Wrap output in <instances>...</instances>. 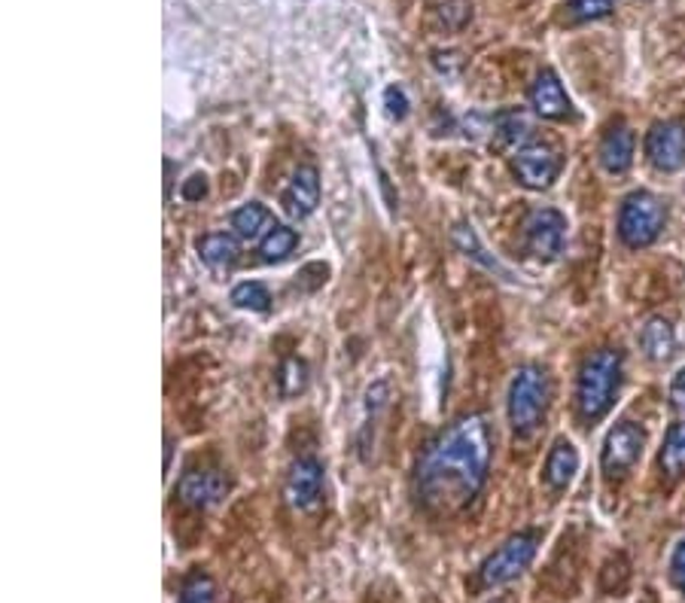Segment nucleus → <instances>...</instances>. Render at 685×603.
I'll return each mask as SVG.
<instances>
[{
    "instance_id": "nucleus-6",
    "label": "nucleus",
    "mask_w": 685,
    "mask_h": 603,
    "mask_svg": "<svg viewBox=\"0 0 685 603\" xmlns=\"http://www.w3.org/2000/svg\"><path fill=\"white\" fill-rule=\"evenodd\" d=\"M525 245L542 262L558 259L567 245V217L554 208L533 210L525 222Z\"/></svg>"
},
{
    "instance_id": "nucleus-32",
    "label": "nucleus",
    "mask_w": 685,
    "mask_h": 603,
    "mask_svg": "<svg viewBox=\"0 0 685 603\" xmlns=\"http://www.w3.org/2000/svg\"><path fill=\"white\" fill-rule=\"evenodd\" d=\"M172 171H174V162L165 159V198H172Z\"/></svg>"
},
{
    "instance_id": "nucleus-30",
    "label": "nucleus",
    "mask_w": 685,
    "mask_h": 603,
    "mask_svg": "<svg viewBox=\"0 0 685 603\" xmlns=\"http://www.w3.org/2000/svg\"><path fill=\"white\" fill-rule=\"evenodd\" d=\"M180 196H184L186 201H201V198L208 196V177H205V174H193L184 184V189H180Z\"/></svg>"
},
{
    "instance_id": "nucleus-25",
    "label": "nucleus",
    "mask_w": 685,
    "mask_h": 603,
    "mask_svg": "<svg viewBox=\"0 0 685 603\" xmlns=\"http://www.w3.org/2000/svg\"><path fill=\"white\" fill-rule=\"evenodd\" d=\"M180 603H217V589H214V579L208 573H189L180 589Z\"/></svg>"
},
{
    "instance_id": "nucleus-3",
    "label": "nucleus",
    "mask_w": 685,
    "mask_h": 603,
    "mask_svg": "<svg viewBox=\"0 0 685 603\" xmlns=\"http://www.w3.org/2000/svg\"><path fill=\"white\" fill-rule=\"evenodd\" d=\"M549 408V375L539 366H521L509 384L506 415L518 436H530L537 430Z\"/></svg>"
},
{
    "instance_id": "nucleus-19",
    "label": "nucleus",
    "mask_w": 685,
    "mask_h": 603,
    "mask_svg": "<svg viewBox=\"0 0 685 603\" xmlns=\"http://www.w3.org/2000/svg\"><path fill=\"white\" fill-rule=\"evenodd\" d=\"M527 135H530V123L521 111H502L494 116V144L500 149L518 147Z\"/></svg>"
},
{
    "instance_id": "nucleus-22",
    "label": "nucleus",
    "mask_w": 685,
    "mask_h": 603,
    "mask_svg": "<svg viewBox=\"0 0 685 603\" xmlns=\"http://www.w3.org/2000/svg\"><path fill=\"white\" fill-rule=\"evenodd\" d=\"M452 238H454V245H457V250H464L466 257L476 259L478 266H485L488 271H502V274H506V269H502L500 262H497L494 257H488V250L478 245V235L473 232V226H466V222L454 226Z\"/></svg>"
},
{
    "instance_id": "nucleus-9",
    "label": "nucleus",
    "mask_w": 685,
    "mask_h": 603,
    "mask_svg": "<svg viewBox=\"0 0 685 603\" xmlns=\"http://www.w3.org/2000/svg\"><path fill=\"white\" fill-rule=\"evenodd\" d=\"M646 159L655 171H679L685 165V123L664 119L652 125L646 135Z\"/></svg>"
},
{
    "instance_id": "nucleus-33",
    "label": "nucleus",
    "mask_w": 685,
    "mask_h": 603,
    "mask_svg": "<svg viewBox=\"0 0 685 603\" xmlns=\"http://www.w3.org/2000/svg\"><path fill=\"white\" fill-rule=\"evenodd\" d=\"M172 455H174V439L172 436H165V472L172 469Z\"/></svg>"
},
{
    "instance_id": "nucleus-13",
    "label": "nucleus",
    "mask_w": 685,
    "mask_h": 603,
    "mask_svg": "<svg viewBox=\"0 0 685 603\" xmlns=\"http://www.w3.org/2000/svg\"><path fill=\"white\" fill-rule=\"evenodd\" d=\"M320 205V174L314 165H299L290 186L283 189V210L293 220H305Z\"/></svg>"
},
{
    "instance_id": "nucleus-29",
    "label": "nucleus",
    "mask_w": 685,
    "mask_h": 603,
    "mask_svg": "<svg viewBox=\"0 0 685 603\" xmlns=\"http://www.w3.org/2000/svg\"><path fill=\"white\" fill-rule=\"evenodd\" d=\"M671 582L673 589L685 597V540H679V545L671 554Z\"/></svg>"
},
{
    "instance_id": "nucleus-2",
    "label": "nucleus",
    "mask_w": 685,
    "mask_h": 603,
    "mask_svg": "<svg viewBox=\"0 0 685 603\" xmlns=\"http://www.w3.org/2000/svg\"><path fill=\"white\" fill-rule=\"evenodd\" d=\"M622 387V354L603 347L585 357L579 378H575V408L579 418L594 424L600 420L615 403V394Z\"/></svg>"
},
{
    "instance_id": "nucleus-26",
    "label": "nucleus",
    "mask_w": 685,
    "mask_h": 603,
    "mask_svg": "<svg viewBox=\"0 0 685 603\" xmlns=\"http://www.w3.org/2000/svg\"><path fill=\"white\" fill-rule=\"evenodd\" d=\"M567 10L575 22H600L615 10V0H570Z\"/></svg>"
},
{
    "instance_id": "nucleus-15",
    "label": "nucleus",
    "mask_w": 685,
    "mask_h": 603,
    "mask_svg": "<svg viewBox=\"0 0 685 603\" xmlns=\"http://www.w3.org/2000/svg\"><path fill=\"white\" fill-rule=\"evenodd\" d=\"M579 472V451H575L573 443H567V439H558L554 443V448L549 451V460H546V485H549L551 491H563L570 481H573V476Z\"/></svg>"
},
{
    "instance_id": "nucleus-8",
    "label": "nucleus",
    "mask_w": 685,
    "mask_h": 603,
    "mask_svg": "<svg viewBox=\"0 0 685 603\" xmlns=\"http://www.w3.org/2000/svg\"><path fill=\"white\" fill-rule=\"evenodd\" d=\"M643 430L636 427L634 420H622L606 433V443H603V455H600V467L610 479H619L627 469L634 467L640 455H643Z\"/></svg>"
},
{
    "instance_id": "nucleus-21",
    "label": "nucleus",
    "mask_w": 685,
    "mask_h": 603,
    "mask_svg": "<svg viewBox=\"0 0 685 603\" xmlns=\"http://www.w3.org/2000/svg\"><path fill=\"white\" fill-rule=\"evenodd\" d=\"M266 226H269V210L262 208L259 201H247V205H241V208L232 214V229L241 235L245 241L259 238Z\"/></svg>"
},
{
    "instance_id": "nucleus-4",
    "label": "nucleus",
    "mask_w": 685,
    "mask_h": 603,
    "mask_svg": "<svg viewBox=\"0 0 685 603\" xmlns=\"http://www.w3.org/2000/svg\"><path fill=\"white\" fill-rule=\"evenodd\" d=\"M667 222V208L658 196H652L646 189H636L622 201L619 210V238L631 250L648 247L658 241V235L664 232Z\"/></svg>"
},
{
    "instance_id": "nucleus-1",
    "label": "nucleus",
    "mask_w": 685,
    "mask_h": 603,
    "mask_svg": "<svg viewBox=\"0 0 685 603\" xmlns=\"http://www.w3.org/2000/svg\"><path fill=\"white\" fill-rule=\"evenodd\" d=\"M494 439L485 415L452 420L417 464V500L429 516H454L476 500L490 472Z\"/></svg>"
},
{
    "instance_id": "nucleus-11",
    "label": "nucleus",
    "mask_w": 685,
    "mask_h": 603,
    "mask_svg": "<svg viewBox=\"0 0 685 603\" xmlns=\"http://www.w3.org/2000/svg\"><path fill=\"white\" fill-rule=\"evenodd\" d=\"M530 107H533L542 119H549V123H567V119L575 116L573 101H570L567 89H563L561 76L549 71V67L539 71L533 86H530Z\"/></svg>"
},
{
    "instance_id": "nucleus-18",
    "label": "nucleus",
    "mask_w": 685,
    "mask_h": 603,
    "mask_svg": "<svg viewBox=\"0 0 685 603\" xmlns=\"http://www.w3.org/2000/svg\"><path fill=\"white\" fill-rule=\"evenodd\" d=\"M661 472L671 481H679L685 476V420L671 424L661 448Z\"/></svg>"
},
{
    "instance_id": "nucleus-10",
    "label": "nucleus",
    "mask_w": 685,
    "mask_h": 603,
    "mask_svg": "<svg viewBox=\"0 0 685 603\" xmlns=\"http://www.w3.org/2000/svg\"><path fill=\"white\" fill-rule=\"evenodd\" d=\"M283 497L287 503L295 512H311L318 509L320 500H323V467L314 457H299L290 472H287V481H283Z\"/></svg>"
},
{
    "instance_id": "nucleus-23",
    "label": "nucleus",
    "mask_w": 685,
    "mask_h": 603,
    "mask_svg": "<svg viewBox=\"0 0 685 603\" xmlns=\"http://www.w3.org/2000/svg\"><path fill=\"white\" fill-rule=\"evenodd\" d=\"M232 305L241 311H269L271 293L266 290V283L245 281L232 290Z\"/></svg>"
},
{
    "instance_id": "nucleus-5",
    "label": "nucleus",
    "mask_w": 685,
    "mask_h": 603,
    "mask_svg": "<svg viewBox=\"0 0 685 603\" xmlns=\"http://www.w3.org/2000/svg\"><path fill=\"white\" fill-rule=\"evenodd\" d=\"M537 542L539 537L533 530H521V533L509 537V540L502 542L500 549L481 564V570H478V585H481V589H500L506 582L521 576L527 566H530V561H533V554H537Z\"/></svg>"
},
{
    "instance_id": "nucleus-17",
    "label": "nucleus",
    "mask_w": 685,
    "mask_h": 603,
    "mask_svg": "<svg viewBox=\"0 0 685 603\" xmlns=\"http://www.w3.org/2000/svg\"><path fill=\"white\" fill-rule=\"evenodd\" d=\"M640 345H643L652 363H667L673 357V351H676V333H673L671 321L652 318L640 333Z\"/></svg>"
},
{
    "instance_id": "nucleus-20",
    "label": "nucleus",
    "mask_w": 685,
    "mask_h": 603,
    "mask_svg": "<svg viewBox=\"0 0 685 603\" xmlns=\"http://www.w3.org/2000/svg\"><path fill=\"white\" fill-rule=\"evenodd\" d=\"M295 247H299L295 229H290V226H271L266 238H262V245H259V257L266 259V262H281V259L293 253Z\"/></svg>"
},
{
    "instance_id": "nucleus-24",
    "label": "nucleus",
    "mask_w": 685,
    "mask_h": 603,
    "mask_svg": "<svg viewBox=\"0 0 685 603\" xmlns=\"http://www.w3.org/2000/svg\"><path fill=\"white\" fill-rule=\"evenodd\" d=\"M278 387L283 396H299L308 387V366L299 357H287L278 372Z\"/></svg>"
},
{
    "instance_id": "nucleus-12",
    "label": "nucleus",
    "mask_w": 685,
    "mask_h": 603,
    "mask_svg": "<svg viewBox=\"0 0 685 603\" xmlns=\"http://www.w3.org/2000/svg\"><path fill=\"white\" fill-rule=\"evenodd\" d=\"M229 493V479L220 469H189L184 479L177 481V497L193 509H210Z\"/></svg>"
},
{
    "instance_id": "nucleus-28",
    "label": "nucleus",
    "mask_w": 685,
    "mask_h": 603,
    "mask_svg": "<svg viewBox=\"0 0 685 603\" xmlns=\"http://www.w3.org/2000/svg\"><path fill=\"white\" fill-rule=\"evenodd\" d=\"M384 107H387V116H391V119L403 123L405 116H408V98H405L403 89L399 86L384 89Z\"/></svg>"
},
{
    "instance_id": "nucleus-31",
    "label": "nucleus",
    "mask_w": 685,
    "mask_h": 603,
    "mask_svg": "<svg viewBox=\"0 0 685 603\" xmlns=\"http://www.w3.org/2000/svg\"><path fill=\"white\" fill-rule=\"evenodd\" d=\"M671 399L676 403V406H685V366L676 375H673L671 382Z\"/></svg>"
},
{
    "instance_id": "nucleus-16",
    "label": "nucleus",
    "mask_w": 685,
    "mask_h": 603,
    "mask_svg": "<svg viewBox=\"0 0 685 603\" xmlns=\"http://www.w3.org/2000/svg\"><path fill=\"white\" fill-rule=\"evenodd\" d=\"M196 247H198V257H201V262L214 271L232 269L235 262H238V241H235L232 235L210 232V235H205V238H198Z\"/></svg>"
},
{
    "instance_id": "nucleus-27",
    "label": "nucleus",
    "mask_w": 685,
    "mask_h": 603,
    "mask_svg": "<svg viewBox=\"0 0 685 603\" xmlns=\"http://www.w3.org/2000/svg\"><path fill=\"white\" fill-rule=\"evenodd\" d=\"M439 15L445 25L457 31V28H464L473 19V3L469 0H448V3H442Z\"/></svg>"
},
{
    "instance_id": "nucleus-14",
    "label": "nucleus",
    "mask_w": 685,
    "mask_h": 603,
    "mask_svg": "<svg viewBox=\"0 0 685 603\" xmlns=\"http://www.w3.org/2000/svg\"><path fill=\"white\" fill-rule=\"evenodd\" d=\"M634 132L624 123H615L600 141V165L610 174L631 171L634 165Z\"/></svg>"
},
{
    "instance_id": "nucleus-7",
    "label": "nucleus",
    "mask_w": 685,
    "mask_h": 603,
    "mask_svg": "<svg viewBox=\"0 0 685 603\" xmlns=\"http://www.w3.org/2000/svg\"><path fill=\"white\" fill-rule=\"evenodd\" d=\"M512 174L527 189H549L561 174V153L549 144H527L512 156Z\"/></svg>"
}]
</instances>
